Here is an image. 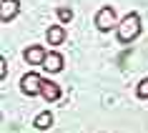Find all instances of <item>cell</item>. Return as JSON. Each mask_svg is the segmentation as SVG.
Returning <instances> with one entry per match:
<instances>
[{
  "label": "cell",
  "mask_w": 148,
  "mask_h": 133,
  "mask_svg": "<svg viewBox=\"0 0 148 133\" xmlns=\"http://www.w3.org/2000/svg\"><path fill=\"white\" fill-rule=\"evenodd\" d=\"M40 68H43V71H48V73L63 71V55L55 53V50H50V53L45 55V60H43V65H40Z\"/></svg>",
  "instance_id": "8992f818"
},
{
  "label": "cell",
  "mask_w": 148,
  "mask_h": 133,
  "mask_svg": "<svg viewBox=\"0 0 148 133\" xmlns=\"http://www.w3.org/2000/svg\"><path fill=\"white\" fill-rule=\"evenodd\" d=\"M40 95H43L48 103H55L58 98H60V88L55 86L53 80H43V86H40Z\"/></svg>",
  "instance_id": "52a82bcc"
},
{
  "label": "cell",
  "mask_w": 148,
  "mask_h": 133,
  "mask_svg": "<svg viewBox=\"0 0 148 133\" xmlns=\"http://www.w3.org/2000/svg\"><path fill=\"white\" fill-rule=\"evenodd\" d=\"M5 75H8V60L3 58L0 60V78H5Z\"/></svg>",
  "instance_id": "7c38bea8"
},
{
  "label": "cell",
  "mask_w": 148,
  "mask_h": 133,
  "mask_svg": "<svg viewBox=\"0 0 148 133\" xmlns=\"http://www.w3.org/2000/svg\"><path fill=\"white\" fill-rule=\"evenodd\" d=\"M0 20H3V23H10V20H13V18H18V13H20V3H18V0H3V3H0Z\"/></svg>",
  "instance_id": "277c9868"
},
{
  "label": "cell",
  "mask_w": 148,
  "mask_h": 133,
  "mask_svg": "<svg viewBox=\"0 0 148 133\" xmlns=\"http://www.w3.org/2000/svg\"><path fill=\"white\" fill-rule=\"evenodd\" d=\"M58 18H60L63 23H68L70 18H73V10L70 8H58Z\"/></svg>",
  "instance_id": "8fae6325"
},
{
  "label": "cell",
  "mask_w": 148,
  "mask_h": 133,
  "mask_svg": "<svg viewBox=\"0 0 148 133\" xmlns=\"http://www.w3.org/2000/svg\"><path fill=\"white\" fill-rule=\"evenodd\" d=\"M45 55H48L45 48H40V45H30V48H25L23 58H25V63H30V65H43Z\"/></svg>",
  "instance_id": "5b68a950"
},
{
  "label": "cell",
  "mask_w": 148,
  "mask_h": 133,
  "mask_svg": "<svg viewBox=\"0 0 148 133\" xmlns=\"http://www.w3.org/2000/svg\"><path fill=\"white\" fill-rule=\"evenodd\" d=\"M116 35H118L121 43H131V40H136L140 35V18L136 15V13H128V15L118 23Z\"/></svg>",
  "instance_id": "6da1fadb"
},
{
  "label": "cell",
  "mask_w": 148,
  "mask_h": 133,
  "mask_svg": "<svg viewBox=\"0 0 148 133\" xmlns=\"http://www.w3.org/2000/svg\"><path fill=\"white\" fill-rule=\"evenodd\" d=\"M118 23H121V20H116V10L110 8V5H106V8H101L95 13V28L101 33H108V30H113V28H118Z\"/></svg>",
  "instance_id": "7a4b0ae2"
},
{
  "label": "cell",
  "mask_w": 148,
  "mask_h": 133,
  "mask_svg": "<svg viewBox=\"0 0 148 133\" xmlns=\"http://www.w3.org/2000/svg\"><path fill=\"white\" fill-rule=\"evenodd\" d=\"M63 40H65V30H63L60 25L48 28V43H50V45H60Z\"/></svg>",
  "instance_id": "ba28073f"
},
{
  "label": "cell",
  "mask_w": 148,
  "mask_h": 133,
  "mask_svg": "<svg viewBox=\"0 0 148 133\" xmlns=\"http://www.w3.org/2000/svg\"><path fill=\"white\" fill-rule=\"evenodd\" d=\"M50 125H53V113H50V110H43L40 116H35V128L45 131V128H50Z\"/></svg>",
  "instance_id": "9c48e42d"
},
{
  "label": "cell",
  "mask_w": 148,
  "mask_h": 133,
  "mask_svg": "<svg viewBox=\"0 0 148 133\" xmlns=\"http://www.w3.org/2000/svg\"><path fill=\"white\" fill-rule=\"evenodd\" d=\"M136 95H138L140 101H146V98H148V78H143L138 86H136Z\"/></svg>",
  "instance_id": "30bf717a"
},
{
  "label": "cell",
  "mask_w": 148,
  "mask_h": 133,
  "mask_svg": "<svg viewBox=\"0 0 148 133\" xmlns=\"http://www.w3.org/2000/svg\"><path fill=\"white\" fill-rule=\"evenodd\" d=\"M40 86H43V78H40L38 73H25L23 78H20V88H23L25 95L40 93Z\"/></svg>",
  "instance_id": "3957f363"
}]
</instances>
